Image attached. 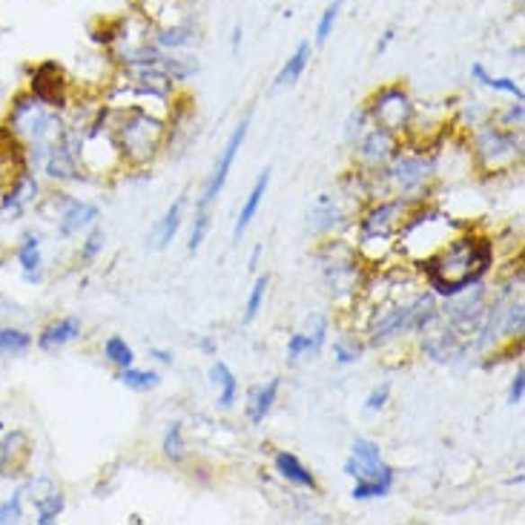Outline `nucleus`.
<instances>
[{
    "label": "nucleus",
    "mask_w": 525,
    "mask_h": 525,
    "mask_svg": "<svg viewBox=\"0 0 525 525\" xmlns=\"http://www.w3.org/2000/svg\"><path fill=\"white\" fill-rule=\"evenodd\" d=\"M396 40V29L394 26H387L385 32H382V38L377 40V55H382V52H387V47Z\"/></svg>",
    "instance_id": "nucleus-47"
},
{
    "label": "nucleus",
    "mask_w": 525,
    "mask_h": 525,
    "mask_svg": "<svg viewBox=\"0 0 525 525\" xmlns=\"http://www.w3.org/2000/svg\"><path fill=\"white\" fill-rule=\"evenodd\" d=\"M370 127V118H368V112H365V103L359 107L356 112H351V118H348V124H344V141H348V147L362 135L365 129Z\"/></svg>",
    "instance_id": "nucleus-44"
},
{
    "label": "nucleus",
    "mask_w": 525,
    "mask_h": 525,
    "mask_svg": "<svg viewBox=\"0 0 525 525\" xmlns=\"http://www.w3.org/2000/svg\"><path fill=\"white\" fill-rule=\"evenodd\" d=\"M520 483H522V474H517V476L508 479V485H520Z\"/></svg>",
    "instance_id": "nucleus-51"
},
{
    "label": "nucleus",
    "mask_w": 525,
    "mask_h": 525,
    "mask_svg": "<svg viewBox=\"0 0 525 525\" xmlns=\"http://www.w3.org/2000/svg\"><path fill=\"white\" fill-rule=\"evenodd\" d=\"M115 379L121 382L127 391H135V394H149L156 391V387L161 385V373L158 370H147V368H121L115 370Z\"/></svg>",
    "instance_id": "nucleus-27"
},
{
    "label": "nucleus",
    "mask_w": 525,
    "mask_h": 525,
    "mask_svg": "<svg viewBox=\"0 0 525 525\" xmlns=\"http://www.w3.org/2000/svg\"><path fill=\"white\" fill-rule=\"evenodd\" d=\"M365 112L370 118V124L385 127L387 132L405 138V132H408L414 115H416V101L405 84H387V86H379L377 93L365 101Z\"/></svg>",
    "instance_id": "nucleus-7"
},
{
    "label": "nucleus",
    "mask_w": 525,
    "mask_h": 525,
    "mask_svg": "<svg viewBox=\"0 0 525 525\" xmlns=\"http://www.w3.org/2000/svg\"><path fill=\"white\" fill-rule=\"evenodd\" d=\"M103 247H107V233H103V227H98V224H93V227L84 233V242L78 247V262L95 264L101 259Z\"/></svg>",
    "instance_id": "nucleus-33"
},
{
    "label": "nucleus",
    "mask_w": 525,
    "mask_h": 525,
    "mask_svg": "<svg viewBox=\"0 0 525 525\" xmlns=\"http://www.w3.org/2000/svg\"><path fill=\"white\" fill-rule=\"evenodd\" d=\"M182 224H184V199H175L167 207V213L153 224V230H149V236H147V245L153 250H167L175 242Z\"/></svg>",
    "instance_id": "nucleus-20"
},
{
    "label": "nucleus",
    "mask_w": 525,
    "mask_h": 525,
    "mask_svg": "<svg viewBox=\"0 0 525 525\" xmlns=\"http://www.w3.org/2000/svg\"><path fill=\"white\" fill-rule=\"evenodd\" d=\"M196 344H199V351L207 353V356H216V353H218V342H216L213 336H201Z\"/></svg>",
    "instance_id": "nucleus-48"
},
{
    "label": "nucleus",
    "mask_w": 525,
    "mask_h": 525,
    "mask_svg": "<svg viewBox=\"0 0 525 525\" xmlns=\"http://www.w3.org/2000/svg\"><path fill=\"white\" fill-rule=\"evenodd\" d=\"M273 471L279 474V479H284V483L298 488V491H310V494L319 491L316 474H313L307 465L290 451H276L273 454Z\"/></svg>",
    "instance_id": "nucleus-16"
},
{
    "label": "nucleus",
    "mask_w": 525,
    "mask_h": 525,
    "mask_svg": "<svg viewBox=\"0 0 525 525\" xmlns=\"http://www.w3.org/2000/svg\"><path fill=\"white\" fill-rule=\"evenodd\" d=\"M305 356L313 359L316 353H313V344H310L305 330H298V334H293L288 339V362H298V359H305Z\"/></svg>",
    "instance_id": "nucleus-43"
},
{
    "label": "nucleus",
    "mask_w": 525,
    "mask_h": 525,
    "mask_svg": "<svg viewBox=\"0 0 525 525\" xmlns=\"http://www.w3.org/2000/svg\"><path fill=\"white\" fill-rule=\"evenodd\" d=\"M351 147H353L356 167L377 170V167H387V161L399 153L402 138H399V135H394V132H387L385 127L370 124Z\"/></svg>",
    "instance_id": "nucleus-11"
},
{
    "label": "nucleus",
    "mask_w": 525,
    "mask_h": 525,
    "mask_svg": "<svg viewBox=\"0 0 525 525\" xmlns=\"http://www.w3.org/2000/svg\"><path fill=\"white\" fill-rule=\"evenodd\" d=\"M40 201V184L35 173L23 170L12 182V187L0 196V216H23L29 207H35Z\"/></svg>",
    "instance_id": "nucleus-14"
},
{
    "label": "nucleus",
    "mask_w": 525,
    "mask_h": 525,
    "mask_svg": "<svg viewBox=\"0 0 525 525\" xmlns=\"http://www.w3.org/2000/svg\"><path fill=\"white\" fill-rule=\"evenodd\" d=\"M307 339L313 344V353H322L325 351V344H327V334H330V319L325 316V313H310L307 316Z\"/></svg>",
    "instance_id": "nucleus-37"
},
{
    "label": "nucleus",
    "mask_w": 525,
    "mask_h": 525,
    "mask_svg": "<svg viewBox=\"0 0 525 525\" xmlns=\"http://www.w3.org/2000/svg\"><path fill=\"white\" fill-rule=\"evenodd\" d=\"M494 124H500L505 129H520L525 124V101H517L505 110H494Z\"/></svg>",
    "instance_id": "nucleus-39"
},
{
    "label": "nucleus",
    "mask_w": 525,
    "mask_h": 525,
    "mask_svg": "<svg viewBox=\"0 0 525 525\" xmlns=\"http://www.w3.org/2000/svg\"><path fill=\"white\" fill-rule=\"evenodd\" d=\"M32 459V437L14 428L0 440V476H21Z\"/></svg>",
    "instance_id": "nucleus-13"
},
{
    "label": "nucleus",
    "mask_w": 525,
    "mask_h": 525,
    "mask_svg": "<svg viewBox=\"0 0 525 525\" xmlns=\"http://www.w3.org/2000/svg\"><path fill=\"white\" fill-rule=\"evenodd\" d=\"M213 227V216H209V207H196V218H192V227H190V238H187V253L196 256L201 250V245L207 242V233Z\"/></svg>",
    "instance_id": "nucleus-35"
},
{
    "label": "nucleus",
    "mask_w": 525,
    "mask_h": 525,
    "mask_svg": "<svg viewBox=\"0 0 525 525\" xmlns=\"http://www.w3.org/2000/svg\"><path fill=\"white\" fill-rule=\"evenodd\" d=\"M209 382H213L218 387V411H233L236 402H238V379L236 373L227 362H221V359H216L213 365H209Z\"/></svg>",
    "instance_id": "nucleus-24"
},
{
    "label": "nucleus",
    "mask_w": 525,
    "mask_h": 525,
    "mask_svg": "<svg viewBox=\"0 0 525 525\" xmlns=\"http://www.w3.org/2000/svg\"><path fill=\"white\" fill-rule=\"evenodd\" d=\"M18 264L26 284H40L43 281V253H40V236L26 230L18 242Z\"/></svg>",
    "instance_id": "nucleus-21"
},
{
    "label": "nucleus",
    "mask_w": 525,
    "mask_h": 525,
    "mask_svg": "<svg viewBox=\"0 0 525 525\" xmlns=\"http://www.w3.org/2000/svg\"><path fill=\"white\" fill-rule=\"evenodd\" d=\"M161 454L167 462L173 465H184L187 459V442H184V423L182 419H175V423L167 425L161 437Z\"/></svg>",
    "instance_id": "nucleus-29"
},
{
    "label": "nucleus",
    "mask_w": 525,
    "mask_h": 525,
    "mask_svg": "<svg viewBox=\"0 0 525 525\" xmlns=\"http://www.w3.org/2000/svg\"><path fill=\"white\" fill-rule=\"evenodd\" d=\"M6 129L21 141V147H26V144H38V141H55L64 129V121L55 110L43 107L38 98H32L29 93H21L12 101Z\"/></svg>",
    "instance_id": "nucleus-6"
},
{
    "label": "nucleus",
    "mask_w": 525,
    "mask_h": 525,
    "mask_svg": "<svg viewBox=\"0 0 525 525\" xmlns=\"http://www.w3.org/2000/svg\"><path fill=\"white\" fill-rule=\"evenodd\" d=\"M262 250H264L262 245H256V247H253V253H250V264H247L250 270H259V262H262Z\"/></svg>",
    "instance_id": "nucleus-50"
},
{
    "label": "nucleus",
    "mask_w": 525,
    "mask_h": 525,
    "mask_svg": "<svg viewBox=\"0 0 525 525\" xmlns=\"http://www.w3.org/2000/svg\"><path fill=\"white\" fill-rule=\"evenodd\" d=\"M29 95L38 98L47 110H69L75 101V89H72V78L69 72L58 64V61H40L29 72Z\"/></svg>",
    "instance_id": "nucleus-9"
},
{
    "label": "nucleus",
    "mask_w": 525,
    "mask_h": 525,
    "mask_svg": "<svg viewBox=\"0 0 525 525\" xmlns=\"http://www.w3.org/2000/svg\"><path fill=\"white\" fill-rule=\"evenodd\" d=\"M494 118V107L479 98H465L462 103H457V112H454V129H462V135L474 132L476 127L488 124Z\"/></svg>",
    "instance_id": "nucleus-23"
},
{
    "label": "nucleus",
    "mask_w": 525,
    "mask_h": 525,
    "mask_svg": "<svg viewBox=\"0 0 525 525\" xmlns=\"http://www.w3.org/2000/svg\"><path fill=\"white\" fill-rule=\"evenodd\" d=\"M242 38H245V29H242V23H236L233 35H230V49L233 52H238V47H242Z\"/></svg>",
    "instance_id": "nucleus-49"
},
{
    "label": "nucleus",
    "mask_w": 525,
    "mask_h": 525,
    "mask_svg": "<svg viewBox=\"0 0 525 525\" xmlns=\"http://www.w3.org/2000/svg\"><path fill=\"white\" fill-rule=\"evenodd\" d=\"M158 64L175 84H187L199 72V58L192 52H161Z\"/></svg>",
    "instance_id": "nucleus-26"
},
{
    "label": "nucleus",
    "mask_w": 525,
    "mask_h": 525,
    "mask_svg": "<svg viewBox=\"0 0 525 525\" xmlns=\"http://www.w3.org/2000/svg\"><path fill=\"white\" fill-rule=\"evenodd\" d=\"M98 218H101V207L95 201L69 196L67 204L55 216V230L61 238H75V236H84L93 224H98Z\"/></svg>",
    "instance_id": "nucleus-12"
},
{
    "label": "nucleus",
    "mask_w": 525,
    "mask_h": 525,
    "mask_svg": "<svg viewBox=\"0 0 525 525\" xmlns=\"http://www.w3.org/2000/svg\"><path fill=\"white\" fill-rule=\"evenodd\" d=\"M465 144H468L474 170L488 178L508 175L522 164V132L494 124V118L465 135Z\"/></svg>",
    "instance_id": "nucleus-4"
},
{
    "label": "nucleus",
    "mask_w": 525,
    "mask_h": 525,
    "mask_svg": "<svg viewBox=\"0 0 525 525\" xmlns=\"http://www.w3.org/2000/svg\"><path fill=\"white\" fill-rule=\"evenodd\" d=\"M522 334H525V305H522V296H512L503 307L500 336L505 342H512V339H522Z\"/></svg>",
    "instance_id": "nucleus-28"
},
{
    "label": "nucleus",
    "mask_w": 525,
    "mask_h": 525,
    "mask_svg": "<svg viewBox=\"0 0 525 525\" xmlns=\"http://www.w3.org/2000/svg\"><path fill=\"white\" fill-rule=\"evenodd\" d=\"M359 209H362V204H356L353 199L344 196V192H339V196H334V192H322L307 213V230L319 238L344 236L348 230H353Z\"/></svg>",
    "instance_id": "nucleus-8"
},
{
    "label": "nucleus",
    "mask_w": 525,
    "mask_h": 525,
    "mask_svg": "<svg viewBox=\"0 0 525 525\" xmlns=\"http://www.w3.org/2000/svg\"><path fill=\"white\" fill-rule=\"evenodd\" d=\"M365 348H368V344H365V339L359 334H344V336L334 339V362L342 365V368L356 365L359 359H362Z\"/></svg>",
    "instance_id": "nucleus-30"
},
{
    "label": "nucleus",
    "mask_w": 525,
    "mask_h": 525,
    "mask_svg": "<svg viewBox=\"0 0 525 525\" xmlns=\"http://www.w3.org/2000/svg\"><path fill=\"white\" fill-rule=\"evenodd\" d=\"M351 457L362 459V462H368V465H379V462H385V459H382V448H379V442H373V440H368V437H356V440H353V445H351Z\"/></svg>",
    "instance_id": "nucleus-40"
},
{
    "label": "nucleus",
    "mask_w": 525,
    "mask_h": 525,
    "mask_svg": "<svg viewBox=\"0 0 525 525\" xmlns=\"http://www.w3.org/2000/svg\"><path fill=\"white\" fill-rule=\"evenodd\" d=\"M267 288H270V276H256V281H253V288L247 293V305H245V313H242V325H253L256 322V316L262 313L264 307V296H267Z\"/></svg>",
    "instance_id": "nucleus-36"
},
{
    "label": "nucleus",
    "mask_w": 525,
    "mask_h": 525,
    "mask_svg": "<svg viewBox=\"0 0 525 525\" xmlns=\"http://www.w3.org/2000/svg\"><path fill=\"white\" fill-rule=\"evenodd\" d=\"M149 359H153V362H158V365H173L175 362V353L173 351H167V348H149Z\"/></svg>",
    "instance_id": "nucleus-46"
},
{
    "label": "nucleus",
    "mask_w": 525,
    "mask_h": 525,
    "mask_svg": "<svg viewBox=\"0 0 525 525\" xmlns=\"http://www.w3.org/2000/svg\"><path fill=\"white\" fill-rule=\"evenodd\" d=\"M84 334V322L78 316H64V319H58L52 325H47L38 334V351L43 353H58V351H64L67 344L72 342H78Z\"/></svg>",
    "instance_id": "nucleus-17"
},
{
    "label": "nucleus",
    "mask_w": 525,
    "mask_h": 525,
    "mask_svg": "<svg viewBox=\"0 0 525 525\" xmlns=\"http://www.w3.org/2000/svg\"><path fill=\"white\" fill-rule=\"evenodd\" d=\"M344 0H330L327 9L319 14V23H316V43H327V38L334 35V29L339 23V14H342Z\"/></svg>",
    "instance_id": "nucleus-38"
},
{
    "label": "nucleus",
    "mask_w": 525,
    "mask_h": 525,
    "mask_svg": "<svg viewBox=\"0 0 525 525\" xmlns=\"http://www.w3.org/2000/svg\"><path fill=\"white\" fill-rule=\"evenodd\" d=\"M522 399H525V368L522 365H517V373H514V379H512V385H508V405H522Z\"/></svg>",
    "instance_id": "nucleus-45"
},
{
    "label": "nucleus",
    "mask_w": 525,
    "mask_h": 525,
    "mask_svg": "<svg viewBox=\"0 0 525 525\" xmlns=\"http://www.w3.org/2000/svg\"><path fill=\"white\" fill-rule=\"evenodd\" d=\"M64 508H67V494H64V488H55L40 503H35L38 525H52V522H58V517L64 514Z\"/></svg>",
    "instance_id": "nucleus-34"
},
{
    "label": "nucleus",
    "mask_w": 525,
    "mask_h": 525,
    "mask_svg": "<svg viewBox=\"0 0 525 525\" xmlns=\"http://www.w3.org/2000/svg\"><path fill=\"white\" fill-rule=\"evenodd\" d=\"M471 78L479 84V86H485V89H494V93H503V95H512L514 101H525V93H522V86L520 81L514 78H500V75H494L485 69L483 61H476L471 64Z\"/></svg>",
    "instance_id": "nucleus-25"
},
{
    "label": "nucleus",
    "mask_w": 525,
    "mask_h": 525,
    "mask_svg": "<svg viewBox=\"0 0 525 525\" xmlns=\"http://www.w3.org/2000/svg\"><path fill=\"white\" fill-rule=\"evenodd\" d=\"M316 264L327 293L336 302H359L368 279V264L359 259V253L351 242H344L342 236L325 238L316 250Z\"/></svg>",
    "instance_id": "nucleus-3"
},
{
    "label": "nucleus",
    "mask_w": 525,
    "mask_h": 525,
    "mask_svg": "<svg viewBox=\"0 0 525 525\" xmlns=\"http://www.w3.org/2000/svg\"><path fill=\"white\" fill-rule=\"evenodd\" d=\"M387 402H391V382H382V385H377L368 394L362 411H365V416H377V414H382L387 408Z\"/></svg>",
    "instance_id": "nucleus-41"
},
{
    "label": "nucleus",
    "mask_w": 525,
    "mask_h": 525,
    "mask_svg": "<svg viewBox=\"0 0 525 525\" xmlns=\"http://www.w3.org/2000/svg\"><path fill=\"white\" fill-rule=\"evenodd\" d=\"M23 503H26V494H23V488H18L4 505H0V525L21 522L23 520Z\"/></svg>",
    "instance_id": "nucleus-42"
},
{
    "label": "nucleus",
    "mask_w": 525,
    "mask_h": 525,
    "mask_svg": "<svg viewBox=\"0 0 525 525\" xmlns=\"http://www.w3.org/2000/svg\"><path fill=\"white\" fill-rule=\"evenodd\" d=\"M247 132H250V115H245L242 121L233 127L230 138L224 141V147L218 149V158H216L213 170H209V175H207L196 207H213L218 201V196L224 192V187H227V178L236 167V158H238V153H242V147L247 141Z\"/></svg>",
    "instance_id": "nucleus-10"
},
{
    "label": "nucleus",
    "mask_w": 525,
    "mask_h": 525,
    "mask_svg": "<svg viewBox=\"0 0 525 525\" xmlns=\"http://www.w3.org/2000/svg\"><path fill=\"white\" fill-rule=\"evenodd\" d=\"M310 58H313V43L310 40H302L298 47L293 49V55L284 61V67L279 69L276 75V81H273V93H281V89H290L296 86L298 81H302V75L310 64Z\"/></svg>",
    "instance_id": "nucleus-22"
},
{
    "label": "nucleus",
    "mask_w": 525,
    "mask_h": 525,
    "mask_svg": "<svg viewBox=\"0 0 525 525\" xmlns=\"http://www.w3.org/2000/svg\"><path fill=\"white\" fill-rule=\"evenodd\" d=\"M385 178H387L391 196L408 199L411 204L431 201V196L437 192V182H440L437 161H433L431 149H416L405 141L399 147V153L387 161Z\"/></svg>",
    "instance_id": "nucleus-5"
},
{
    "label": "nucleus",
    "mask_w": 525,
    "mask_h": 525,
    "mask_svg": "<svg viewBox=\"0 0 525 525\" xmlns=\"http://www.w3.org/2000/svg\"><path fill=\"white\" fill-rule=\"evenodd\" d=\"M103 359H107L115 370H121V368L135 365V351H132V344L124 336L112 334L107 342H103Z\"/></svg>",
    "instance_id": "nucleus-32"
},
{
    "label": "nucleus",
    "mask_w": 525,
    "mask_h": 525,
    "mask_svg": "<svg viewBox=\"0 0 525 525\" xmlns=\"http://www.w3.org/2000/svg\"><path fill=\"white\" fill-rule=\"evenodd\" d=\"M270 182H273V170L264 167V170L256 175V182H253V187H250V192H247V199H245L242 209H238V218H236V224H233V245H242V238L247 236L253 218L259 216L262 201H264L267 190H270Z\"/></svg>",
    "instance_id": "nucleus-15"
},
{
    "label": "nucleus",
    "mask_w": 525,
    "mask_h": 525,
    "mask_svg": "<svg viewBox=\"0 0 525 525\" xmlns=\"http://www.w3.org/2000/svg\"><path fill=\"white\" fill-rule=\"evenodd\" d=\"M281 394V377L267 379L264 385H256L253 391L247 394V405H245V416L250 425H264V419L270 416V411L276 408Z\"/></svg>",
    "instance_id": "nucleus-19"
},
{
    "label": "nucleus",
    "mask_w": 525,
    "mask_h": 525,
    "mask_svg": "<svg viewBox=\"0 0 525 525\" xmlns=\"http://www.w3.org/2000/svg\"><path fill=\"white\" fill-rule=\"evenodd\" d=\"M35 339L21 327H0V356H23L32 351Z\"/></svg>",
    "instance_id": "nucleus-31"
},
{
    "label": "nucleus",
    "mask_w": 525,
    "mask_h": 525,
    "mask_svg": "<svg viewBox=\"0 0 525 525\" xmlns=\"http://www.w3.org/2000/svg\"><path fill=\"white\" fill-rule=\"evenodd\" d=\"M124 170H147L167 147V118L147 107H107Z\"/></svg>",
    "instance_id": "nucleus-2"
},
{
    "label": "nucleus",
    "mask_w": 525,
    "mask_h": 525,
    "mask_svg": "<svg viewBox=\"0 0 525 525\" xmlns=\"http://www.w3.org/2000/svg\"><path fill=\"white\" fill-rule=\"evenodd\" d=\"M199 32L192 23L173 21V23H158L153 26V43L161 52H187L196 47Z\"/></svg>",
    "instance_id": "nucleus-18"
},
{
    "label": "nucleus",
    "mask_w": 525,
    "mask_h": 525,
    "mask_svg": "<svg viewBox=\"0 0 525 525\" xmlns=\"http://www.w3.org/2000/svg\"><path fill=\"white\" fill-rule=\"evenodd\" d=\"M497 264V242L474 227H465L451 242L442 245L433 256L411 264L425 279L428 290L437 298H448L468 288L471 281H483Z\"/></svg>",
    "instance_id": "nucleus-1"
}]
</instances>
